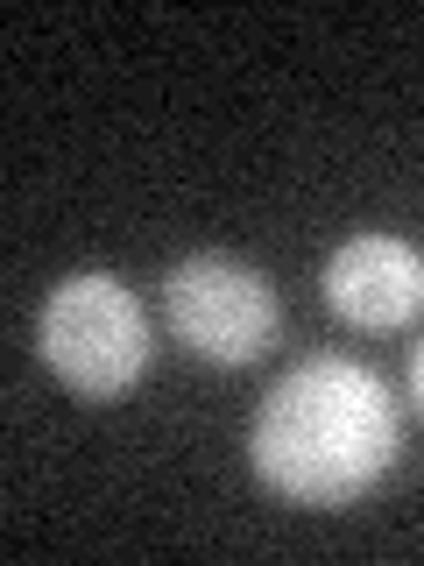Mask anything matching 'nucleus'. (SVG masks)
Returning <instances> with one entry per match:
<instances>
[{
  "label": "nucleus",
  "mask_w": 424,
  "mask_h": 566,
  "mask_svg": "<svg viewBox=\"0 0 424 566\" xmlns=\"http://www.w3.org/2000/svg\"><path fill=\"white\" fill-rule=\"evenodd\" d=\"M403 453L396 397L368 361L353 354H311L283 368L247 424V468L283 503L305 510H347L368 489L389 482Z\"/></svg>",
  "instance_id": "f257e3e1"
},
{
  "label": "nucleus",
  "mask_w": 424,
  "mask_h": 566,
  "mask_svg": "<svg viewBox=\"0 0 424 566\" xmlns=\"http://www.w3.org/2000/svg\"><path fill=\"white\" fill-rule=\"evenodd\" d=\"M35 354L85 403H114L149 376L156 326L114 270H71L35 312Z\"/></svg>",
  "instance_id": "f03ea898"
},
{
  "label": "nucleus",
  "mask_w": 424,
  "mask_h": 566,
  "mask_svg": "<svg viewBox=\"0 0 424 566\" xmlns=\"http://www.w3.org/2000/svg\"><path fill=\"white\" fill-rule=\"evenodd\" d=\"M163 326L184 354H199L212 368H241V361L276 347L283 305H276V283L262 270L205 248V255H184L163 276Z\"/></svg>",
  "instance_id": "7ed1b4c3"
},
{
  "label": "nucleus",
  "mask_w": 424,
  "mask_h": 566,
  "mask_svg": "<svg viewBox=\"0 0 424 566\" xmlns=\"http://www.w3.org/2000/svg\"><path fill=\"white\" fill-rule=\"evenodd\" d=\"M318 291H326L332 318H347V326L396 333V326H411V318L424 312V248L403 241V234H382V227L347 234L326 255Z\"/></svg>",
  "instance_id": "20e7f679"
},
{
  "label": "nucleus",
  "mask_w": 424,
  "mask_h": 566,
  "mask_svg": "<svg viewBox=\"0 0 424 566\" xmlns=\"http://www.w3.org/2000/svg\"><path fill=\"white\" fill-rule=\"evenodd\" d=\"M411 397H417V411H424V347L411 354Z\"/></svg>",
  "instance_id": "39448f33"
}]
</instances>
